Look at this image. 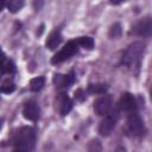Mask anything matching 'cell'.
<instances>
[{
    "label": "cell",
    "instance_id": "obj_1",
    "mask_svg": "<svg viewBox=\"0 0 152 152\" xmlns=\"http://www.w3.org/2000/svg\"><path fill=\"white\" fill-rule=\"evenodd\" d=\"M12 152H31L36 144V131L33 127L24 126L13 135Z\"/></svg>",
    "mask_w": 152,
    "mask_h": 152
},
{
    "label": "cell",
    "instance_id": "obj_2",
    "mask_svg": "<svg viewBox=\"0 0 152 152\" xmlns=\"http://www.w3.org/2000/svg\"><path fill=\"white\" fill-rule=\"evenodd\" d=\"M144 52H145V45L141 42L132 43L124 52L122 58H121V64H124L125 66L129 69L138 68L142 59Z\"/></svg>",
    "mask_w": 152,
    "mask_h": 152
},
{
    "label": "cell",
    "instance_id": "obj_3",
    "mask_svg": "<svg viewBox=\"0 0 152 152\" xmlns=\"http://www.w3.org/2000/svg\"><path fill=\"white\" fill-rule=\"evenodd\" d=\"M119 113H120V109H119V108H115V109H113L112 112H109V113L104 116V119L100 122L99 133H100L101 135L107 137V135H109V134L113 132V129L115 128V125H116V122H118V120H119V116H120Z\"/></svg>",
    "mask_w": 152,
    "mask_h": 152
},
{
    "label": "cell",
    "instance_id": "obj_4",
    "mask_svg": "<svg viewBox=\"0 0 152 152\" xmlns=\"http://www.w3.org/2000/svg\"><path fill=\"white\" fill-rule=\"evenodd\" d=\"M78 52V44L76 40H70L51 59V63L53 64H58L62 63L66 59H69L70 57H72L74 55H76Z\"/></svg>",
    "mask_w": 152,
    "mask_h": 152
},
{
    "label": "cell",
    "instance_id": "obj_5",
    "mask_svg": "<svg viewBox=\"0 0 152 152\" xmlns=\"http://www.w3.org/2000/svg\"><path fill=\"white\" fill-rule=\"evenodd\" d=\"M131 34L138 37H151L152 36V18L145 17L138 20L131 30Z\"/></svg>",
    "mask_w": 152,
    "mask_h": 152
},
{
    "label": "cell",
    "instance_id": "obj_6",
    "mask_svg": "<svg viewBox=\"0 0 152 152\" xmlns=\"http://www.w3.org/2000/svg\"><path fill=\"white\" fill-rule=\"evenodd\" d=\"M127 128L129 131V133L135 137H140L144 134L145 132V127H144V122L141 120V118L139 116V114L137 112L129 113L128 118H127Z\"/></svg>",
    "mask_w": 152,
    "mask_h": 152
},
{
    "label": "cell",
    "instance_id": "obj_7",
    "mask_svg": "<svg viewBox=\"0 0 152 152\" xmlns=\"http://www.w3.org/2000/svg\"><path fill=\"white\" fill-rule=\"evenodd\" d=\"M118 108L120 110H125L128 113L137 112V101L134 96L129 93H124L118 102Z\"/></svg>",
    "mask_w": 152,
    "mask_h": 152
},
{
    "label": "cell",
    "instance_id": "obj_8",
    "mask_svg": "<svg viewBox=\"0 0 152 152\" xmlns=\"http://www.w3.org/2000/svg\"><path fill=\"white\" fill-rule=\"evenodd\" d=\"M112 107V97L109 95H102L94 102V110L97 115H107Z\"/></svg>",
    "mask_w": 152,
    "mask_h": 152
},
{
    "label": "cell",
    "instance_id": "obj_9",
    "mask_svg": "<svg viewBox=\"0 0 152 152\" xmlns=\"http://www.w3.org/2000/svg\"><path fill=\"white\" fill-rule=\"evenodd\" d=\"M24 116L30 121H37L39 119V107L34 101H28L23 108Z\"/></svg>",
    "mask_w": 152,
    "mask_h": 152
},
{
    "label": "cell",
    "instance_id": "obj_10",
    "mask_svg": "<svg viewBox=\"0 0 152 152\" xmlns=\"http://www.w3.org/2000/svg\"><path fill=\"white\" fill-rule=\"evenodd\" d=\"M75 81L74 77V72L71 71L68 75H55L53 76V83L56 84V87L58 88H69Z\"/></svg>",
    "mask_w": 152,
    "mask_h": 152
},
{
    "label": "cell",
    "instance_id": "obj_11",
    "mask_svg": "<svg viewBox=\"0 0 152 152\" xmlns=\"http://www.w3.org/2000/svg\"><path fill=\"white\" fill-rule=\"evenodd\" d=\"M72 109V101L65 94H59V113L61 115H66Z\"/></svg>",
    "mask_w": 152,
    "mask_h": 152
},
{
    "label": "cell",
    "instance_id": "obj_12",
    "mask_svg": "<svg viewBox=\"0 0 152 152\" xmlns=\"http://www.w3.org/2000/svg\"><path fill=\"white\" fill-rule=\"evenodd\" d=\"M61 42H62V34H61L59 31L56 30V31L51 32L50 36L48 37V39H46V48H49L50 50H53V49H56L61 44Z\"/></svg>",
    "mask_w": 152,
    "mask_h": 152
},
{
    "label": "cell",
    "instance_id": "obj_13",
    "mask_svg": "<svg viewBox=\"0 0 152 152\" xmlns=\"http://www.w3.org/2000/svg\"><path fill=\"white\" fill-rule=\"evenodd\" d=\"M108 89V86L106 83H96V84H90L88 87V93L90 94H104Z\"/></svg>",
    "mask_w": 152,
    "mask_h": 152
},
{
    "label": "cell",
    "instance_id": "obj_14",
    "mask_svg": "<svg viewBox=\"0 0 152 152\" xmlns=\"http://www.w3.org/2000/svg\"><path fill=\"white\" fill-rule=\"evenodd\" d=\"M76 42H77L78 46H82L87 50H91L94 48V40L90 37H80L76 39Z\"/></svg>",
    "mask_w": 152,
    "mask_h": 152
},
{
    "label": "cell",
    "instance_id": "obj_15",
    "mask_svg": "<svg viewBox=\"0 0 152 152\" xmlns=\"http://www.w3.org/2000/svg\"><path fill=\"white\" fill-rule=\"evenodd\" d=\"M44 83H45V80L44 77L39 76V77H36V78H32L31 82H30V88L32 91H39L43 87H44Z\"/></svg>",
    "mask_w": 152,
    "mask_h": 152
},
{
    "label": "cell",
    "instance_id": "obj_16",
    "mask_svg": "<svg viewBox=\"0 0 152 152\" xmlns=\"http://www.w3.org/2000/svg\"><path fill=\"white\" fill-rule=\"evenodd\" d=\"M14 71V64L12 61H7L5 53L2 55V66H1V72L2 74H12Z\"/></svg>",
    "mask_w": 152,
    "mask_h": 152
},
{
    "label": "cell",
    "instance_id": "obj_17",
    "mask_svg": "<svg viewBox=\"0 0 152 152\" xmlns=\"http://www.w3.org/2000/svg\"><path fill=\"white\" fill-rule=\"evenodd\" d=\"M23 6H24V1L23 0H11L10 2H7V8L12 13H17L18 11L21 10Z\"/></svg>",
    "mask_w": 152,
    "mask_h": 152
},
{
    "label": "cell",
    "instance_id": "obj_18",
    "mask_svg": "<svg viewBox=\"0 0 152 152\" xmlns=\"http://www.w3.org/2000/svg\"><path fill=\"white\" fill-rule=\"evenodd\" d=\"M14 89H15V84H14L13 81L10 80V78L5 80V81L2 82V84H1V91L5 93V94L12 93V91H14Z\"/></svg>",
    "mask_w": 152,
    "mask_h": 152
},
{
    "label": "cell",
    "instance_id": "obj_19",
    "mask_svg": "<svg viewBox=\"0 0 152 152\" xmlns=\"http://www.w3.org/2000/svg\"><path fill=\"white\" fill-rule=\"evenodd\" d=\"M87 151L88 152H102V145L97 139H94L88 144Z\"/></svg>",
    "mask_w": 152,
    "mask_h": 152
},
{
    "label": "cell",
    "instance_id": "obj_20",
    "mask_svg": "<svg viewBox=\"0 0 152 152\" xmlns=\"http://www.w3.org/2000/svg\"><path fill=\"white\" fill-rule=\"evenodd\" d=\"M108 34H109L110 38H118V37H120V34H121V25L119 23L113 24L110 26V28H109Z\"/></svg>",
    "mask_w": 152,
    "mask_h": 152
}]
</instances>
